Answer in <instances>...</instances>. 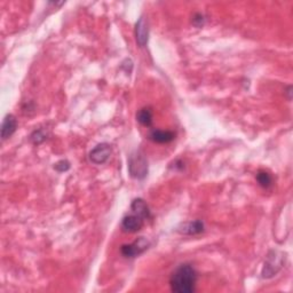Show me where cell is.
Masks as SVG:
<instances>
[{"label":"cell","mask_w":293,"mask_h":293,"mask_svg":"<svg viewBox=\"0 0 293 293\" xmlns=\"http://www.w3.org/2000/svg\"><path fill=\"white\" fill-rule=\"evenodd\" d=\"M197 282V272L195 268L189 264L180 265L172 272L170 278V285L173 292L192 293L195 291Z\"/></svg>","instance_id":"1"},{"label":"cell","mask_w":293,"mask_h":293,"mask_svg":"<svg viewBox=\"0 0 293 293\" xmlns=\"http://www.w3.org/2000/svg\"><path fill=\"white\" fill-rule=\"evenodd\" d=\"M128 170L133 178L143 179L148 173V163L145 155L140 151H136L131 155L128 161Z\"/></svg>","instance_id":"2"},{"label":"cell","mask_w":293,"mask_h":293,"mask_svg":"<svg viewBox=\"0 0 293 293\" xmlns=\"http://www.w3.org/2000/svg\"><path fill=\"white\" fill-rule=\"evenodd\" d=\"M283 266V254L278 252L272 251L268 255L267 261L265 262V267L262 269V277L270 278L275 274H277L279 269Z\"/></svg>","instance_id":"3"},{"label":"cell","mask_w":293,"mask_h":293,"mask_svg":"<svg viewBox=\"0 0 293 293\" xmlns=\"http://www.w3.org/2000/svg\"><path fill=\"white\" fill-rule=\"evenodd\" d=\"M149 246V242L145 237H140L131 244L122 245L121 251L122 254L126 258H135L143 253Z\"/></svg>","instance_id":"4"},{"label":"cell","mask_w":293,"mask_h":293,"mask_svg":"<svg viewBox=\"0 0 293 293\" xmlns=\"http://www.w3.org/2000/svg\"><path fill=\"white\" fill-rule=\"evenodd\" d=\"M111 148L108 143H101L98 145L94 149H92L90 152V161L95 165L104 164L105 162L110 158Z\"/></svg>","instance_id":"5"},{"label":"cell","mask_w":293,"mask_h":293,"mask_svg":"<svg viewBox=\"0 0 293 293\" xmlns=\"http://www.w3.org/2000/svg\"><path fill=\"white\" fill-rule=\"evenodd\" d=\"M143 221L145 219H142L141 217L136 216L134 213L129 214L122 219V228L126 233H138L143 227Z\"/></svg>","instance_id":"6"},{"label":"cell","mask_w":293,"mask_h":293,"mask_svg":"<svg viewBox=\"0 0 293 293\" xmlns=\"http://www.w3.org/2000/svg\"><path fill=\"white\" fill-rule=\"evenodd\" d=\"M135 36L136 42L141 47H145L148 43V36H149V29L148 23H146L145 18H140V20L136 22L135 25Z\"/></svg>","instance_id":"7"},{"label":"cell","mask_w":293,"mask_h":293,"mask_svg":"<svg viewBox=\"0 0 293 293\" xmlns=\"http://www.w3.org/2000/svg\"><path fill=\"white\" fill-rule=\"evenodd\" d=\"M16 127H18V121L13 115H7L4 118V122H2L1 125V138L2 140H6L14 134L16 131Z\"/></svg>","instance_id":"8"},{"label":"cell","mask_w":293,"mask_h":293,"mask_svg":"<svg viewBox=\"0 0 293 293\" xmlns=\"http://www.w3.org/2000/svg\"><path fill=\"white\" fill-rule=\"evenodd\" d=\"M132 212L136 214V216L141 217L142 219H149L150 218V211H149V207L146 205V203L142 198H136L132 202L131 205Z\"/></svg>","instance_id":"9"},{"label":"cell","mask_w":293,"mask_h":293,"mask_svg":"<svg viewBox=\"0 0 293 293\" xmlns=\"http://www.w3.org/2000/svg\"><path fill=\"white\" fill-rule=\"evenodd\" d=\"M175 138V134L171 131H162V129H154L150 133V140L156 143H169L172 142Z\"/></svg>","instance_id":"10"},{"label":"cell","mask_w":293,"mask_h":293,"mask_svg":"<svg viewBox=\"0 0 293 293\" xmlns=\"http://www.w3.org/2000/svg\"><path fill=\"white\" fill-rule=\"evenodd\" d=\"M204 230V223L200 220H195L192 222H187L182 224V228H180V233L185 235H197L200 234Z\"/></svg>","instance_id":"11"},{"label":"cell","mask_w":293,"mask_h":293,"mask_svg":"<svg viewBox=\"0 0 293 293\" xmlns=\"http://www.w3.org/2000/svg\"><path fill=\"white\" fill-rule=\"evenodd\" d=\"M136 119L140 124L149 127L152 124V111L150 108H142L140 109L138 114H136Z\"/></svg>","instance_id":"12"},{"label":"cell","mask_w":293,"mask_h":293,"mask_svg":"<svg viewBox=\"0 0 293 293\" xmlns=\"http://www.w3.org/2000/svg\"><path fill=\"white\" fill-rule=\"evenodd\" d=\"M257 181L259 182V185H260L262 188H266V189H268L269 187H271V185H272L271 175L266 171H259L258 172Z\"/></svg>","instance_id":"13"},{"label":"cell","mask_w":293,"mask_h":293,"mask_svg":"<svg viewBox=\"0 0 293 293\" xmlns=\"http://www.w3.org/2000/svg\"><path fill=\"white\" fill-rule=\"evenodd\" d=\"M46 139L47 133L44 131V129H36L31 134V136H30V140H31L32 143H35V145H39V143L45 141Z\"/></svg>","instance_id":"14"},{"label":"cell","mask_w":293,"mask_h":293,"mask_svg":"<svg viewBox=\"0 0 293 293\" xmlns=\"http://www.w3.org/2000/svg\"><path fill=\"white\" fill-rule=\"evenodd\" d=\"M70 169V163L68 161H60L54 165V170H56L57 172H66Z\"/></svg>","instance_id":"15"}]
</instances>
